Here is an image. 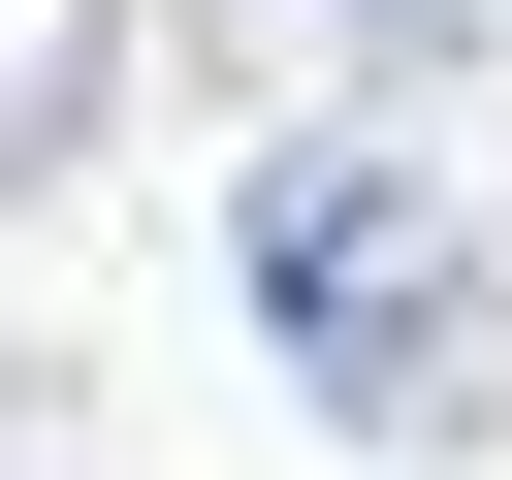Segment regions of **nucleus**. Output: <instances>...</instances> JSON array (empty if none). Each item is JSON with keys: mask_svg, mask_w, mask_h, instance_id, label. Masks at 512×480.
<instances>
[{"mask_svg": "<svg viewBox=\"0 0 512 480\" xmlns=\"http://www.w3.org/2000/svg\"><path fill=\"white\" fill-rule=\"evenodd\" d=\"M224 288H256V352H288L352 448H512V256H480V192H448V128H416V96L256 128Z\"/></svg>", "mask_w": 512, "mask_h": 480, "instance_id": "1", "label": "nucleus"}, {"mask_svg": "<svg viewBox=\"0 0 512 480\" xmlns=\"http://www.w3.org/2000/svg\"><path fill=\"white\" fill-rule=\"evenodd\" d=\"M96 96H128V0H0V192H64Z\"/></svg>", "mask_w": 512, "mask_h": 480, "instance_id": "2", "label": "nucleus"}]
</instances>
